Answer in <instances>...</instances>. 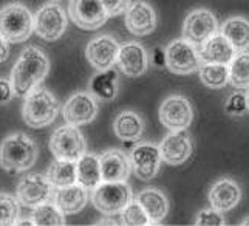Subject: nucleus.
I'll return each mask as SVG.
<instances>
[{
    "label": "nucleus",
    "instance_id": "nucleus-29",
    "mask_svg": "<svg viewBox=\"0 0 249 226\" xmlns=\"http://www.w3.org/2000/svg\"><path fill=\"white\" fill-rule=\"evenodd\" d=\"M229 67V84L235 89H249V53L238 51L231 60Z\"/></svg>",
    "mask_w": 249,
    "mask_h": 226
},
{
    "label": "nucleus",
    "instance_id": "nucleus-38",
    "mask_svg": "<svg viewBox=\"0 0 249 226\" xmlns=\"http://www.w3.org/2000/svg\"><path fill=\"white\" fill-rule=\"evenodd\" d=\"M152 62L155 67H164L166 65V51H164V48H155V51H153Z\"/></svg>",
    "mask_w": 249,
    "mask_h": 226
},
{
    "label": "nucleus",
    "instance_id": "nucleus-15",
    "mask_svg": "<svg viewBox=\"0 0 249 226\" xmlns=\"http://www.w3.org/2000/svg\"><path fill=\"white\" fill-rule=\"evenodd\" d=\"M192 136L187 132V129L181 130H170V132L162 138L160 144L161 158L170 166H179L186 163L192 155Z\"/></svg>",
    "mask_w": 249,
    "mask_h": 226
},
{
    "label": "nucleus",
    "instance_id": "nucleus-22",
    "mask_svg": "<svg viewBox=\"0 0 249 226\" xmlns=\"http://www.w3.org/2000/svg\"><path fill=\"white\" fill-rule=\"evenodd\" d=\"M89 189L81 183H73L70 186L59 188L54 192V203L65 215L78 214L89 203Z\"/></svg>",
    "mask_w": 249,
    "mask_h": 226
},
{
    "label": "nucleus",
    "instance_id": "nucleus-28",
    "mask_svg": "<svg viewBox=\"0 0 249 226\" xmlns=\"http://www.w3.org/2000/svg\"><path fill=\"white\" fill-rule=\"evenodd\" d=\"M47 177L56 189L70 186L78 183V169H76V161L70 160H59L56 158L50 164Z\"/></svg>",
    "mask_w": 249,
    "mask_h": 226
},
{
    "label": "nucleus",
    "instance_id": "nucleus-32",
    "mask_svg": "<svg viewBox=\"0 0 249 226\" xmlns=\"http://www.w3.org/2000/svg\"><path fill=\"white\" fill-rule=\"evenodd\" d=\"M17 197L0 192V226L16 225L19 222L20 206Z\"/></svg>",
    "mask_w": 249,
    "mask_h": 226
},
{
    "label": "nucleus",
    "instance_id": "nucleus-35",
    "mask_svg": "<svg viewBox=\"0 0 249 226\" xmlns=\"http://www.w3.org/2000/svg\"><path fill=\"white\" fill-rule=\"evenodd\" d=\"M225 110H226L228 115H231V116H242V115H245L246 112H249L246 94L232 93L228 98V101H226Z\"/></svg>",
    "mask_w": 249,
    "mask_h": 226
},
{
    "label": "nucleus",
    "instance_id": "nucleus-5",
    "mask_svg": "<svg viewBox=\"0 0 249 226\" xmlns=\"http://www.w3.org/2000/svg\"><path fill=\"white\" fill-rule=\"evenodd\" d=\"M93 206L104 215L121 214L133 200L132 188L125 181H102L90 195Z\"/></svg>",
    "mask_w": 249,
    "mask_h": 226
},
{
    "label": "nucleus",
    "instance_id": "nucleus-17",
    "mask_svg": "<svg viewBox=\"0 0 249 226\" xmlns=\"http://www.w3.org/2000/svg\"><path fill=\"white\" fill-rule=\"evenodd\" d=\"M124 25L135 36H149L157 28V13L150 3L136 0L127 8Z\"/></svg>",
    "mask_w": 249,
    "mask_h": 226
},
{
    "label": "nucleus",
    "instance_id": "nucleus-7",
    "mask_svg": "<svg viewBox=\"0 0 249 226\" xmlns=\"http://www.w3.org/2000/svg\"><path fill=\"white\" fill-rule=\"evenodd\" d=\"M166 68L174 75H191L203 65L200 50L194 43L183 39H175L169 42L166 48Z\"/></svg>",
    "mask_w": 249,
    "mask_h": 226
},
{
    "label": "nucleus",
    "instance_id": "nucleus-43",
    "mask_svg": "<svg viewBox=\"0 0 249 226\" xmlns=\"http://www.w3.org/2000/svg\"><path fill=\"white\" fill-rule=\"evenodd\" d=\"M246 99H248V107H249V89H248V93H246Z\"/></svg>",
    "mask_w": 249,
    "mask_h": 226
},
{
    "label": "nucleus",
    "instance_id": "nucleus-1",
    "mask_svg": "<svg viewBox=\"0 0 249 226\" xmlns=\"http://www.w3.org/2000/svg\"><path fill=\"white\" fill-rule=\"evenodd\" d=\"M50 70V60L44 50L37 47L25 48L11 72V84L16 96L25 98L40 85Z\"/></svg>",
    "mask_w": 249,
    "mask_h": 226
},
{
    "label": "nucleus",
    "instance_id": "nucleus-3",
    "mask_svg": "<svg viewBox=\"0 0 249 226\" xmlns=\"http://www.w3.org/2000/svg\"><path fill=\"white\" fill-rule=\"evenodd\" d=\"M59 109H61V104L54 94L39 85L25 96L22 118L27 126L42 129L50 126L56 119Z\"/></svg>",
    "mask_w": 249,
    "mask_h": 226
},
{
    "label": "nucleus",
    "instance_id": "nucleus-4",
    "mask_svg": "<svg viewBox=\"0 0 249 226\" xmlns=\"http://www.w3.org/2000/svg\"><path fill=\"white\" fill-rule=\"evenodd\" d=\"M34 31V17L27 6L10 3L0 10V36L8 43L28 40Z\"/></svg>",
    "mask_w": 249,
    "mask_h": 226
},
{
    "label": "nucleus",
    "instance_id": "nucleus-31",
    "mask_svg": "<svg viewBox=\"0 0 249 226\" xmlns=\"http://www.w3.org/2000/svg\"><path fill=\"white\" fill-rule=\"evenodd\" d=\"M200 81L209 89H223L229 84V67L223 64H203Z\"/></svg>",
    "mask_w": 249,
    "mask_h": 226
},
{
    "label": "nucleus",
    "instance_id": "nucleus-8",
    "mask_svg": "<svg viewBox=\"0 0 249 226\" xmlns=\"http://www.w3.org/2000/svg\"><path fill=\"white\" fill-rule=\"evenodd\" d=\"M16 197L19 203L27 207H37L54 198V186L47 175L42 173H28L20 178L16 188Z\"/></svg>",
    "mask_w": 249,
    "mask_h": 226
},
{
    "label": "nucleus",
    "instance_id": "nucleus-25",
    "mask_svg": "<svg viewBox=\"0 0 249 226\" xmlns=\"http://www.w3.org/2000/svg\"><path fill=\"white\" fill-rule=\"evenodd\" d=\"M89 92L101 101L115 99L118 96V72L113 67L98 72L89 82Z\"/></svg>",
    "mask_w": 249,
    "mask_h": 226
},
{
    "label": "nucleus",
    "instance_id": "nucleus-14",
    "mask_svg": "<svg viewBox=\"0 0 249 226\" xmlns=\"http://www.w3.org/2000/svg\"><path fill=\"white\" fill-rule=\"evenodd\" d=\"M62 116L65 119V123L78 127L91 123L98 116L96 98L90 92L73 93L64 104Z\"/></svg>",
    "mask_w": 249,
    "mask_h": 226
},
{
    "label": "nucleus",
    "instance_id": "nucleus-34",
    "mask_svg": "<svg viewBox=\"0 0 249 226\" xmlns=\"http://www.w3.org/2000/svg\"><path fill=\"white\" fill-rule=\"evenodd\" d=\"M195 225L196 226H225L226 220L221 215L220 211L213 209V207H204L195 217Z\"/></svg>",
    "mask_w": 249,
    "mask_h": 226
},
{
    "label": "nucleus",
    "instance_id": "nucleus-20",
    "mask_svg": "<svg viewBox=\"0 0 249 226\" xmlns=\"http://www.w3.org/2000/svg\"><path fill=\"white\" fill-rule=\"evenodd\" d=\"M102 181H127L132 173L130 155L121 149H110L99 155Z\"/></svg>",
    "mask_w": 249,
    "mask_h": 226
},
{
    "label": "nucleus",
    "instance_id": "nucleus-13",
    "mask_svg": "<svg viewBox=\"0 0 249 226\" xmlns=\"http://www.w3.org/2000/svg\"><path fill=\"white\" fill-rule=\"evenodd\" d=\"M161 151L155 143H140L130 152L132 172L141 181H150L157 177L161 166Z\"/></svg>",
    "mask_w": 249,
    "mask_h": 226
},
{
    "label": "nucleus",
    "instance_id": "nucleus-9",
    "mask_svg": "<svg viewBox=\"0 0 249 226\" xmlns=\"http://www.w3.org/2000/svg\"><path fill=\"white\" fill-rule=\"evenodd\" d=\"M68 27V17L57 3H47L34 16V33L47 42L57 40Z\"/></svg>",
    "mask_w": 249,
    "mask_h": 226
},
{
    "label": "nucleus",
    "instance_id": "nucleus-23",
    "mask_svg": "<svg viewBox=\"0 0 249 226\" xmlns=\"http://www.w3.org/2000/svg\"><path fill=\"white\" fill-rule=\"evenodd\" d=\"M140 205L144 207V211L147 212L152 225L161 223L166 219L169 212V200L162 190L157 188H147L142 189L136 197Z\"/></svg>",
    "mask_w": 249,
    "mask_h": 226
},
{
    "label": "nucleus",
    "instance_id": "nucleus-10",
    "mask_svg": "<svg viewBox=\"0 0 249 226\" xmlns=\"http://www.w3.org/2000/svg\"><path fill=\"white\" fill-rule=\"evenodd\" d=\"M218 31L217 17L211 10L196 8L186 16L183 23V38L194 43L195 47H201Z\"/></svg>",
    "mask_w": 249,
    "mask_h": 226
},
{
    "label": "nucleus",
    "instance_id": "nucleus-39",
    "mask_svg": "<svg viewBox=\"0 0 249 226\" xmlns=\"http://www.w3.org/2000/svg\"><path fill=\"white\" fill-rule=\"evenodd\" d=\"M8 56H10V45H8V42L0 36V64H2L3 60H6Z\"/></svg>",
    "mask_w": 249,
    "mask_h": 226
},
{
    "label": "nucleus",
    "instance_id": "nucleus-37",
    "mask_svg": "<svg viewBox=\"0 0 249 226\" xmlns=\"http://www.w3.org/2000/svg\"><path fill=\"white\" fill-rule=\"evenodd\" d=\"M14 96H16V93L13 89L11 79L8 81V79H5V77H0V106L8 104Z\"/></svg>",
    "mask_w": 249,
    "mask_h": 226
},
{
    "label": "nucleus",
    "instance_id": "nucleus-27",
    "mask_svg": "<svg viewBox=\"0 0 249 226\" xmlns=\"http://www.w3.org/2000/svg\"><path fill=\"white\" fill-rule=\"evenodd\" d=\"M220 33L234 45L237 51L249 48V20L242 16H232L223 22Z\"/></svg>",
    "mask_w": 249,
    "mask_h": 226
},
{
    "label": "nucleus",
    "instance_id": "nucleus-19",
    "mask_svg": "<svg viewBox=\"0 0 249 226\" xmlns=\"http://www.w3.org/2000/svg\"><path fill=\"white\" fill-rule=\"evenodd\" d=\"M209 205L220 212H228L240 203L242 200V189L232 178L223 177L217 180L209 189L208 194Z\"/></svg>",
    "mask_w": 249,
    "mask_h": 226
},
{
    "label": "nucleus",
    "instance_id": "nucleus-16",
    "mask_svg": "<svg viewBox=\"0 0 249 226\" xmlns=\"http://www.w3.org/2000/svg\"><path fill=\"white\" fill-rule=\"evenodd\" d=\"M119 43L118 40L110 36V34H102L91 39L87 43L85 48V57H87L89 64L94 68V70L102 72L111 68L118 60L119 53Z\"/></svg>",
    "mask_w": 249,
    "mask_h": 226
},
{
    "label": "nucleus",
    "instance_id": "nucleus-12",
    "mask_svg": "<svg viewBox=\"0 0 249 226\" xmlns=\"http://www.w3.org/2000/svg\"><path fill=\"white\" fill-rule=\"evenodd\" d=\"M68 16L76 27L85 31L101 28L108 19L102 0H70Z\"/></svg>",
    "mask_w": 249,
    "mask_h": 226
},
{
    "label": "nucleus",
    "instance_id": "nucleus-42",
    "mask_svg": "<svg viewBox=\"0 0 249 226\" xmlns=\"http://www.w3.org/2000/svg\"><path fill=\"white\" fill-rule=\"evenodd\" d=\"M240 225H242V226H249V217H246V219L242 223H240Z\"/></svg>",
    "mask_w": 249,
    "mask_h": 226
},
{
    "label": "nucleus",
    "instance_id": "nucleus-2",
    "mask_svg": "<svg viewBox=\"0 0 249 226\" xmlns=\"http://www.w3.org/2000/svg\"><path fill=\"white\" fill-rule=\"evenodd\" d=\"M37 144L28 135L13 133L0 143V166L6 172H25L37 160Z\"/></svg>",
    "mask_w": 249,
    "mask_h": 226
},
{
    "label": "nucleus",
    "instance_id": "nucleus-18",
    "mask_svg": "<svg viewBox=\"0 0 249 226\" xmlns=\"http://www.w3.org/2000/svg\"><path fill=\"white\" fill-rule=\"evenodd\" d=\"M116 64L124 75L138 77L147 72L149 55L140 42H125L119 47Z\"/></svg>",
    "mask_w": 249,
    "mask_h": 226
},
{
    "label": "nucleus",
    "instance_id": "nucleus-30",
    "mask_svg": "<svg viewBox=\"0 0 249 226\" xmlns=\"http://www.w3.org/2000/svg\"><path fill=\"white\" fill-rule=\"evenodd\" d=\"M31 219L37 226H64L67 225L65 214L59 209L56 203H44L34 207Z\"/></svg>",
    "mask_w": 249,
    "mask_h": 226
},
{
    "label": "nucleus",
    "instance_id": "nucleus-21",
    "mask_svg": "<svg viewBox=\"0 0 249 226\" xmlns=\"http://www.w3.org/2000/svg\"><path fill=\"white\" fill-rule=\"evenodd\" d=\"M238 51L234 48L232 43L223 36L221 33L213 34L211 39H208L200 47V56H201L203 64L229 65L231 60L234 59Z\"/></svg>",
    "mask_w": 249,
    "mask_h": 226
},
{
    "label": "nucleus",
    "instance_id": "nucleus-24",
    "mask_svg": "<svg viewBox=\"0 0 249 226\" xmlns=\"http://www.w3.org/2000/svg\"><path fill=\"white\" fill-rule=\"evenodd\" d=\"M113 132L121 141H138L144 132V121L136 112L124 110L113 121Z\"/></svg>",
    "mask_w": 249,
    "mask_h": 226
},
{
    "label": "nucleus",
    "instance_id": "nucleus-26",
    "mask_svg": "<svg viewBox=\"0 0 249 226\" xmlns=\"http://www.w3.org/2000/svg\"><path fill=\"white\" fill-rule=\"evenodd\" d=\"M76 169H78V183H81L89 190H93L98 185L102 183L99 155L85 152L81 158L76 161Z\"/></svg>",
    "mask_w": 249,
    "mask_h": 226
},
{
    "label": "nucleus",
    "instance_id": "nucleus-41",
    "mask_svg": "<svg viewBox=\"0 0 249 226\" xmlns=\"http://www.w3.org/2000/svg\"><path fill=\"white\" fill-rule=\"evenodd\" d=\"M16 225H34V222H33V219L31 220H19Z\"/></svg>",
    "mask_w": 249,
    "mask_h": 226
},
{
    "label": "nucleus",
    "instance_id": "nucleus-36",
    "mask_svg": "<svg viewBox=\"0 0 249 226\" xmlns=\"http://www.w3.org/2000/svg\"><path fill=\"white\" fill-rule=\"evenodd\" d=\"M102 3L106 6L108 17H116L127 11V8L130 6V0H102Z\"/></svg>",
    "mask_w": 249,
    "mask_h": 226
},
{
    "label": "nucleus",
    "instance_id": "nucleus-40",
    "mask_svg": "<svg viewBox=\"0 0 249 226\" xmlns=\"http://www.w3.org/2000/svg\"><path fill=\"white\" fill-rule=\"evenodd\" d=\"M96 225H113V226H116V225H119L116 220H101V222H98Z\"/></svg>",
    "mask_w": 249,
    "mask_h": 226
},
{
    "label": "nucleus",
    "instance_id": "nucleus-33",
    "mask_svg": "<svg viewBox=\"0 0 249 226\" xmlns=\"http://www.w3.org/2000/svg\"><path fill=\"white\" fill-rule=\"evenodd\" d=\"M121 223L127 225V226H149V225H152L147 212L144 211V207L140 205L138 200H136V202L132 200V202L121 211Z\"/></svg>",
    "mask_w": 249,
    "mask_h": 226
},
{
    "label": "nucleus",
    "instance_id": "nucleus-6",
    "mask_svg": "<svg viewBox=\"0 0 249 226\" xmlns=\"http://www.w3.org/2000/svg\"><path fill=\"white\" fill-rule=\"evenodd\" d=\"M48 147L54 158L78 161L87 152V141L78 126L67 123L51 133Z\"/></svg>",
    "mask_w": 249,
    "mask_h": 226
},
{
    "label": "nucleus",
    "instance_id": "nucleus-11",
    "mask_svg": "<svg viewBox=\"0 0 249 226\" xmlns=\"http://www.w3.org/2000/svg\"><path fill=\"white\" fill-rule=\"evenodd\" d=\"M160 123L167 130L189 129L194 119L192 104L183 94H170L160 106Z\"/></svg>",
    "mask_w": 249,
    "mask_h": 226
}]
</instances>
